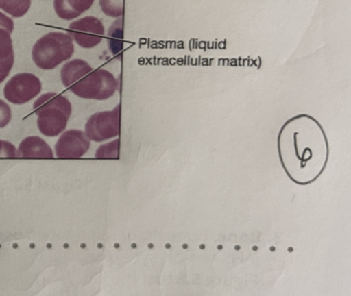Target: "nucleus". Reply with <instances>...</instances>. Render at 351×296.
Masks as SVG:
<instances>
[{
	"label": "nucleus",
	"mask_w": 351,
	"mask_h": 296,
	"mask_svg": "<svg viewBox=\"0 0 351 296\" xmlns=\"http://www.w3.org/2000/svg\"><path fill=\"white\" fill-rule=\"evenodd\" d=\"M63 86L80 98L108 100L114 96L118 82L106 69H93L88 62L75 59L67 62L60 72Z\"/></svg>",
	"instance_id": "obj_1"
},
{
	"label": "nucleus",
	"mask_w": 351,
	"mask_h": 296,
	"mask_svg": "<svg viewBox=\"0 0 351 296\" xmlns=\"http://www.w3.org/2000/svg\"><path fill=\"white\" fill-rule=\"evenodd\" d=\"M38 115V127L47 137H56L66 129L71 115V101L58 92L42 95L34 104Z\"/></svg>",
	"instance_id": "obj_2"
},
{
	"label": "nucleus",
	"mask_w": 351,
	"mask_h": 296,
	"mask_svg": "<svg viewBox=\"0 0 351 296\" xmlns=\"http://www.w3.org/2000/svg\"><path fill=\"white\" fill-rule=\"evenodd\" d=\"M75 45L67 33L50 32L32 47V60L40 69L51 70L73 57Z\"/></svg>",
	"instance_id": "obj_3"
},
{
	"label": "nucleus",
	"mask_w": 351,
	"mask_h": 296,
	"mask_svg": "<svg viewBox=\"0 0 351 296\" xmlns=\"http://www.w3.org/2000/svg\"><path fill=\"white\" fill-rule=\"evenodd\" d=\"M120 105L110 111H101L90 116L85 125V134L95 142L106 141L117 137L120 132Z\"/></svg>",
	"instance_id": "obj_4"
},
{
	"label": "nucleus",
	"mask_w": 351,
	"mask_h": 296,
	"mask_svg": "<svg viewBox=\"0 0 351 296\" xmlns=\"http://www.w3.org/2000/svg\"><path fill=\"white\" fill-rule=\"evenodd\" d=\"M42 82L32 73H19L11 78L3 88L5 98L16 105L25 104L42 92Z\"/></svg>",
	"instance_id": "obj_5"
},
{
	"label": "nucleus",
	"mask_w": 351,
	"mask_h": 296,
	"mask_svg": "<svg viewBox=\"0 0 351 296\" xmlns=\"http://www.w3.org/2000/svg\"><path fill=\"white\" fill-rule=\"evenodd\" d=\"M104 26L101 21L95 16H88L75 21L69 25V36L80 47L92 49L101 42L104 36Z\"/></svg>",
	"instance_id": "obj_6"
},
{
	"label": "nucleus",
	"mask_w": 351,
	"mask_h": 296,
	"mask_svg": "<svg viewBox=\"0 0 351 296\" xmlns=\"http://www.w3.org/2000/svg\"><path fill=\"white\" fill-rule=\"evenodd\" d=\"M90 139L81 130H69L59 138L55 145L58 158H79L89 150Z\"/></svg>",
	"instance_id": "obj_7"
},
{
	"label": "nucleus",
	"mask_w": 351,
	"mask_h": 296,
	"mask_svg": "<svg viewBox=\"0 0 351 296\" xmlns=\"http://www.w3.org/2000/svg\"><path fill=\"white\" fill-rule=\"evenodd\" d=\"M17 158H54L50 145L38 136L25 138L18 147Z\"/></svg>",
	"instance_id": "obj_8"
},
{
	"label": "nucleus",
	"mask_w": 351,
	"mask_h": 296,
	"mask_svg": "<svg viewBox=\"0 0 351 296\" xmlns=\"http://www.w3.org/2000/svg\"><path fill=\"white\" fill-rule=\"evenodd\" d=\"M94 0H54V10L59 18L75 20L93 5Z\"/></svg>",
	"instance_id": "obj_9"
},
{
	"label": "nucleus",
	"mask_w": 351,
	"mask_h": 296,
	"mask_svg": "<svg viewBox=\"0 0 351 296\" xmlns=\"http://www.w3.org/2000/svg\"><path fill=\"white\" fill-rule=\"evenodd\" d=\"M32 6V0H0V8L15 18H22Z\"/></svg>",
	"instance_id": "obj_10"
},
{
	"label": "nucleus",
	"mask_w": 351,
	"mask_h": 296,
	"mask_svg": "<svg viewBox=\"0 0 351 296\" xmlns=\"http://www.w3.org/2000/svg\"><path fill=\"white\" fill-rule=\"evenodd\" d=\"M12 57H15V55L11 33L0 28V61H5Z\"/></svg>",
	"instance_id": "obj_11"
},
{
	"label": "nucleus",
	"mask_w": 351,
	"mask_h": 296,
	"mask_svg": "<svg viewBox=\"0 0 351 296\" xmlns=\"http://www.w3.org/2000/svg\"><path fill=\"white\" fill-rule=\"evenodd\" d=\"M100 8L110 18H120L124 12V0H99Z\"/></svg>",
	"instance_id": "obj_12"
},
{
	"label": "nucleus",
	"mask_w": 351,
	"mask_h": 296,
	"mask_svg": "<svg viewBox=\"0 0 351 296\" xmlns=\"http://www.w3.org/2000/svg\"><path fill=\"white\" fill-rule=\"evenodd\" d=\"M12 121V109L10 105L0 99V129L7 127Z\"/></svg>",
	"instance_id": "obj_13"
},
{
	"label": "nucleus",
	"mask_w": 351,
	"mask_h": 296,
	"mask_svg": "<svg viewBox=\"0 0 351 296\" xmlns=\"http://www.w3.org/2000/svg\"><path fill=\"white\" fill-rule=\"evenodd\" d=\"M0 158H17V150L13 144L0 140Z\"/></svg>",
	"instance_id": "obj_14"
},
{
	"label": "nucleus",
	"mask_w": 351,
	"mask_h": 296,
	"mask_svg": "<svg viewBox=\"0 0 351 296\" xmlns=\"http://www.w3.org/2000/svg\"><path fill=\"white\" fill-rule=\"evenodd\" d=\"M14 61H15V57L10 58L5 61H0V84L5 82V78L9 76L14 66Z\"/></svg>",
	"instance_id": "obj_15"
},
{
	"label": "nucleus",
	"mask_w": 351,
	"mask_h": 296,
	"mask_svg": "<svg viewBox=\"0 0 351 296\" xmlns=\"http://www.w3.org/2000/svg\"><path fill=\"white\" fill-rule=\"evenodd\" d=\"M0 28L5 29L10 33L14 31V21L1 12H0Z\"/></svg>",
	"instance_id": "obj_16"
}]
</instances>
